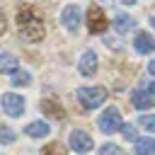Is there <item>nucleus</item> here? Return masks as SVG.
Here are the masks:
<instances>
[{"label":"nucleus","mask_w":155,"mask_h":155,"mask_svg":"<svg viewBox=\"0 0 155 155\" xmlns=\"http://www.w3.org/2000/svg\"><path fill=\"white\" fill-rule=\"evenodd\" d=\"M17 29H19V34H22L27 41H39V39H44V22H41V17L34 12V7H29V5H22V7L17 10Z\"/></svg>","instance_id":"nucleus-1"},{"label":"nucleus","mask_w":155,"mask_h":155,"mask_svg":"<svg viewBox=\"0 0 155 155\" xmlns=\"http://www.w3.org/2000/svg\"><path fill=\"white\" fill-rule=\"evenodd\" d=\"M78 99L85 109H97L104 104L107 90L104 87H78Z\"/></svg>","instance_id":"nucleus-2"},{"label":"nucleus","mask_w":155,"mask_h":155,"mask_svg":"<svg viewBox=\"0 0 155 155\" xmlns=\"http://www.w3.org/2000/svg\"><path fill=\"white\" fill-rule=\"evenodd\" d=\"M99 128H102L104 133L119 131V128H121V111H119L116 107H107V109L102 111V116H99Z\"/></svg>","instance_id":"nucleus-3"},{"label":"nucleus","mask_w":155,"mask_h":155,"mask_svg":"<svg viewBox=\"0 0 155 155\" xmlns=\"http://www.w3.org/2000/svg\"><path fill=\"white\" fill-rule=\"evenodd\" d=\"M107 24H109V22H107L102 7L92 5V7L87 10V29H90V34H102V31L107 29Z\"/></svg>","instance_id":"nucleus-4"},{"label":"nucleus","mask_w":155,"mask_h":155,"mask_svg":"<svg viewBox=\"0 0 155 155\" xmlns=\"http://www.w3.org/2000/svg\"><path fill=\"white\" fill-rule=\"evenodd\" d=\"M2 109H5L7 116L19 119V116L24 114V97H19V94H15V92L2 94Z\"/></svg>","instance_id":"nucleus-5"},{"label":"nucleus","mask_w":155,"mask_h":155,"mask_svg":"<svg viewBox=\"0 0 155 155\" xmlns=\"http://www.w3.org/2000/svg\"><path fill=\"white\" fill-rule=\"evenodd\" d=\"M61 22H63V27H65L70 34H78V29H80V10H78L75 5L63 7V12H61Z\"/></svg>","instance_id":"nucleus-6"},{"label":"nucleus","mask_w":155,"mask_h":155,"mask_svg":"<svg viewBox=\"0 0 155 155\" xmlns=\"http://www.w3.org/2000/svg\"><path fill=\"white\" fill-rule=\"evenodd\" d=\"M68 143H70V148L75 150V153H90L92 150V138L85 133V131H73L70 133V138H68Z\"/></svg>","instance_id":"nucleus-7"},{"label":"nucleus","mask_w":155,"mask_h":155,"mask_svg":"<svg viewBox=\"0 0 155 155\" xmlns=\"http://www.w3.org/2000/svg\"><path fill=\"white\" fill-rule=\"evenodd\" d=\"M78 70H80L85 78L94 75V73H97V53H94V51H85L82 58H80V63H78Z\"/></svg>","instance_id":"nucleus-8"},{"label":"nucleus","mask_w":155,"mask_h":155,"mask_svg":"<svg viewBox=\"0 0 155 155\" xmlns=\"http://www.w3.org/2000/svg\"><path fill=\"white\" fill-rule=\"evenodd\" d=\"M131 104H133L136 109H150V107L155 104V97H153L148 90H136V92L131 94Z\"/></svg>","instance_id":"nucleus-9"},{"label":"nucleus","mask_w":155,"mask_h":155,"mask_svg":"<svg viewBox=\"0 0 155 155\" xmlns=\"http://www.w3.org/2000/svg\"><path fill=\"white\" fill-rule=\"evenodd\" d=\"M133 48H136L138 53H150V51L155 48V41H153V36H150L148 31H138L136 39H133Z\"/></svg>","instance_id":"nucleus-10"},{"label":"nucleus","mask_w":155,"mask_h":155,"mask_svg":"<svg viewBox=\"0 0 155 155\" xmlns=\"http://www.w3.org/2000/svg\"><path fill=\"white\" fill-rule=\"evenodd\" d=\"M133 27H136V19H133L131 15L121 12V15H116V17H114V29H116L119 34H128Z\"/></svg>","instance_id":"nucleus-11"},{"label":"nucleus","mask_w":155,"mask_h":155,"mask_svg":"<svg viewBox=\"0 0 155 155\" xmlns=\"http://www.w3.org/2000/svg\"><path fill=\"white\" fill-rule=\"evenodd\" d=\"M24 136H31V138L48 136V124H46V121H31V124L24 128Z\"/></svg>","instance_id":"nucleus-12"},{"label":"nucleus","mask_w":155,"mask_h":155,"mask_svg":"<svg viewBox=\"0 0 155 155\" xmlns=\"http://www.w3.org/2000/svg\"><path fill=\"white\" fill-rule=\"evenodd\" d=\"M136 155H155V138H138Z\"/></svg>","instance_id":"nucleus-13"},{"label":"nucleus","mask_w":155,"mask_h":155,"mask_svg":"<svg viewBox=\"0 0 155 155\" xmlns=\"http://www.w3.org/2000/svg\"><path fill=\"white\" fill-rule=\"evenodd\" d=\"M15 70H19V61L10 53H2L0 56V73H15Z\"/></svg>","instance_id":"nucleus-14"},{"label":"nucleus","mask_w":155,"mask_h":155,"mask_svg":"<svg viewBox=\"0 0 155 155\" xmlns=\"http://www.w3.org/2000/svg\"><path fill=\"white\" fill-rule=\"evenodd\" d=\"M29 82H31V75L27 70H15L12 73V85L15 87H27Z\"/></svg>","instance_id":"nucleus-15"},{"label":"nucleus","mask_w":155,"mask_h":155,"mask_svg":"<svg viewBox=\"0 0 155 155\" xmlns=\"http://www.w3.org/2000/svg\"><path fill=\"white\" fill-rule=\"evenodd\" d=\"M41 109H44V111H48V114H53V119H63V109H61V107H56L51 99H44V102H41Z\"/></svg>","instance_id":"nucleus-16"},{"label":"nucleus","mask_w":155,"mask_h":155,"mask_svg":"<svg viewBox=\"0 0 155 155\" xmlns=\"http://www.w3.org/2000/svg\"><path fill=\"white\" fill-rule=\"evenodd\" d=\"M99 155H126L119 145H114V143H104L102 148H99Z\"/></svg>","instance_id":"nucleus-17"},{"label":"nucleus","mask_w":155,"mask_h":155,"mask_svg":"<svg viewBox=\"0 0 155 155\" xmlns=\"http://www.w3.org/2000/svg\"><path fill=\"white\" fill-rule=\"evenodd\" d=\"M41 155H65V148H63L61 143H48V145L41 150Z\"/></svg>","instance_id":"nucleus-18"},{"label":"nucleus","mask_w":155,"mask_h":155,"mask_svg":"<svg viewBox=\"0 0 155 155\" xmlns=\"http://www.w3.org/2000/svg\"><path fill=\"white\" fill-rule=\"evenodd\" d=\"M140 126L150 133H155V114H148V116H140Z\"/></svg>","instance_id":"nucleus-19"},{"label":"nucleus","mask_w":155,"mask_h":155,"mask_svg":"<svg viewBox=\"0 0 155 155\" xmlns=\"http://www.w3.org/2000/svg\"><path fill=\"white\" fill-rule=\"evenodd\" d=\"M121 133L126 140H136V126L133 124H121Z\"/></svg>","instance_id":"nucleus-20"},{"label":"nucleus","mask_w":155,"mask_h":155,"mask_svg":"<svg viewBox=\"0 0 155 155\" xmlns=\"http://www.w3.org/2000/svg\"><path fill=\"white\" fill-rule=\"evenodd\" d=\"M0 143H15V133L7 126H0Z\"/></svg>","instance_id":"nucleus-21"},{"label":"nucleus","mask_w":155,"mask_h":155,"mask_svg":"<svg viewBox=\"0 0 155 155\" xmlns=\"http://www.w3.org/2000/svg\"><path fill=\"white\" fill-rule=\"evenodd\" d=\"M7 31V19H5V15L0 12V34H5Z\"/></svg>","instance_id":"nucleus-22"},{"label":"nucleus","mask_w":155,"mask_h":155,"mask_svg":"<svg viewBox=\"0 0 155 155\" xmlns=\"http://www.w3.org/2000/svg\"><path fill=\"white\" fill-rule=\"evenodd\" d=\"M148 73H150V75H155V58L148 63Z\"/></svg>","instance_id":"nucleus-23"},{"label":"nucleus","mask_w":155,"mask_h":155,"mask_svg":"<svg viewBox=\"0 0 155 155\" xmlns=\"http://www.w3.org/2000/svg\"><path fill=\"white\" fill-rule=\"evenodd\" d=\"M121 2H124V5H136L138 0H121Z\"/></svg>","instance_id":"nucleus-24"},{"label":"nucleus","mask_w":155,"mask_h":155,"mask_svg":"<svg viewBox=\"0 0 155 155\" xmlns=\"http://www.w3.org/2000/svg\"><path fill=\"white\" fill-rule=\"evenodd\" d=\"M148 92H150V94H153V97H155V82H153V85H150V90H148Z\"/></svg>","instance_id":"nucleus-25"},{"label":"nucleus","mask_w":155,"mask_h":155,"mask_svg":"<svg viewBox=\"0 0 155 155\" xmlns=\"http://www.w3.org/2000/svg\"><path fill=\"white\" fill-rule=\"evenodd\" d=\"M150 24H153V29H155V15H153V17H150Z\"/></svg>","instance_id":"nucleus-26"},{"label":"nucleus","mask_w":155,"mask_h":155,"mask_svg":"<svg viewBox=\"0 0 155 155\" xmlns=\"http://www.w3.org/2000/svg\"><path fill=\"white\" fill-rule=\"evenodd\" d=\"M102 2H111V0H102Z\"/></svg>","instance_id":"nucleus-27"}]
</instances>
